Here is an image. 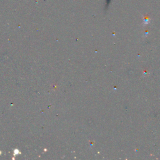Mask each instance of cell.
Masks as SVG:
<instances>
[]
</instances>
